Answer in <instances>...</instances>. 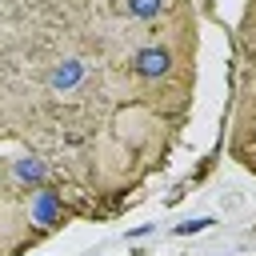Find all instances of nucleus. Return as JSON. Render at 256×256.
Masks as SVG:
<instances>
[{
    "label": "nucleus",
    "instance_id": "obj_1",
    "mask_svg": "<svg viewBox=\"0 0 256 256\" xmlns=\"http://www.w3.org/2000/svg\"><path fill=\"white\" fill-rule=\"evenodd\" d=\"M84 60H76V56H68V60H60V64H52V72H48V88L52 92H60V96H68V92H76L80 84H84Z\"/></svg>",
    "mask_w": 256,
    "mask_h": 256
},
{
    "label": "nucleus",
    "instance_id": "obj_2",
    "mask_svg": "<svg viewBox=\"0 0 256 256\" xmlns=\"http://www.w3.org/2000/svg\"><path fill=\"white\" fill-rule=\"evenodd\" d=\"M132 68H136V76H144V80H160V76L172 68V56H168V48L148 44V48H140V52H136Z\"/></svg>",
    "mask_w": 256,
    "mask_h": 256
},
{
    "label": "nucleus",
    "instance_id": "obj_3",
    "mask_svg": "<svg viewBox=\"0 0 256 256\" xmlns=\"http://www.w3.org/2000/svg\"><path fill=\"white\" fill-rule=\"evenodd\" d=\"M28 216H32V224H60V220H64V200H60L52 188H36Z\"/></svg>",
    "mask_w": 256,
    "mask_h": 256
},
{
    "label": "nucleus",
    "instance_id": "obj_4",
    "mask_svg": "<svg viewBox=\"0 0 256 256\" xmlns=\"http://www.w3.org/2000/svg\"><path fill=\"white\" fill-rule=\"evenodd\" d=\"M44 176H48V164H44L40 156H20V160L12 164V180H16V184H24V188H32V184L40 188V184H44Z\"/></svg>",
    "mask_w": 256,
    "mask_h": 256
},
{
    "label": "nucleus",
    "instance_id": "obj_5",
    "mask_svg": "<svg viewBox=\"0 0 256 256\" xmlns=\"http://www.w3.org/2000/svg\"><path fill=\"white\" fill-rule=\"evenodd\" d=\"M164 12V0H128V16L136 20H156Z\"/></svg>",
    "mask_w": 256,
    "mask_h": 256
},
{
    "label": "nucleus",
    "instance_id": "obj_6",
    "mask_svg": "<svg viewBox=\"0 0 256 256\" xmlns=\"http://www.w3.org/2000/svg\"><path fill=\"white\" fill-rule=\"evenodd\" d=\"M212 224H216L212 216H192V220H184V224H176L172 232H176V236H196V232H204V228H212Z\"/></svg>",
    "mask_w": 256,
    "mask_h": 256
},
{
    "label": "nucleus",
    "instance_id": "obj_7",
    "mask_svg": "<svg viewBox=\"0 0 256 256\" xmlns=\"http://www.w3.org/2000/svg\"><path fill=\"white\" fill-rule=\"evenodd\" d=\"M148 232H152V224H136V228H132V232H128V240H144V236H148Z\"/></svg>",
    "mask_w": 256,
    "mask_h": 256
}]
</instances>
